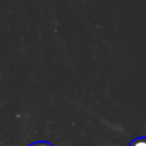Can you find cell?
Listing matches in <instances>:
<instances>
[{
  "label": "cell",
  "mask_w": 146,
  "mask_h": 146,
  "mask_svg": "<svg viewBox=\"0 0 146 146\" xmlns=\"http://www.w3.org/2000/svg\"><path fill=\"white\" fill-rule=\"evenodd\" d=\"M129 146H146V137H137L132 139Z\"/></svg>",
  "instance_id": "6da1fadb"
},
{
  "label": "cell",
  "mask_w": 146,
  "mask_h": 146,
  "mask_svg": "<svg viewBox=\"0 0 146 146\" xmlns=\"http://www.w3.org/2000/svg\"><path fill=\"white\" fill-rule=\"evenodd\" d=\"M27 146H52V145L50 143H48V141L39 140V141H34V143H32V144H30Z\"/></svg>",
  "instance_id": "7a4b0ae2"
}]
</instances>
